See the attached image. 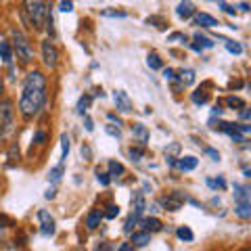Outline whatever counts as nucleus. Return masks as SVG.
I'll list each match as a JSON object with an SVG mask.
<instances>
[{"instance_id":"nucleus-1","label":"nucleus","mask_w":251,"mask_h":251,"mask_svg":"<svg viewBox=\"0 0 251 251\" xmlns=\"http://www.w3.org/2000/svg\"><path fill=\"white\" fill-rule=\"evenodd\" d=\"M46 103V77L42 72H29L25 82L21 86L19 97V111L25 120H31L42 111Z\"/></svg>"},{"instance_id":"nucleus-2","label":"nucleus","mask_w":251,"mask_h":251,"mask_svg":"<svg viewBox=\"0 0 251 251\" xmlns=\"http://www.w3.org/2000/svg\"><path fill=\"white\" fill-rule=\"evenodd\" d=\"M23 6H25L23 13L29 17V23L34 25V29H42L46 25L49 15H50L49 4H46V2H38V0H36V2H25Z\"/></svg>"},{"instance_id":"nucleus-3","label":"nucleus","mask_w":251,"mask_h":251,"mask_svg":"<svg viewBox=\"0 0 251 251\" xmlns=\"http://www.w3.org/2000/svg\"><path fill=\"white\" fill-rule=\"evenodd\" d=\"M11 34H13V46L11 49H15V52H17V59L21 63H29L31 57H34V52H31V46L27 42L25 34H23L21 29H13Z\"/></svg>"},{"instance_id":"nucleus-4","label":"nucleus","mask_w":251,"mask_h":251,"mask_svg":"<svg viewBox=\"0 0 251 251\" xmlns=\"http://www.w3.org/2000/svg\"><path fill=\"white\" fill-rule=\"evenodd\" d=\"M13 103L11 100H2L0 103V136H9L13 132Z\"/></svg>"},{"instance_id":"nucleus-5","label":"nucleus","mask_w":251,"mask_h":251,"mask_svg":"<svg viewBox=\"0 0 251 251\" xmlns=\"http://www.w3.org/2000/svg\"><path fill=\"white\" fill-rule=\"evenodd\" d=\"M42 59H44V65L49 69H54L59 65V52H57V49H54V44L50 40L42 42Z\"/></svg>"},{"instance_id":"nucleus-6","label":"nucleus","mask_w":251,"mask_h":251,"mask_svg":"<svg viewBox=\"0 0 251 251\" xmlns=\"http://www.w3.org/2000/svg\"><path fill=\"white\" fill-rule=\"evenodd\" d=\"M184 201H186V197L182 193H178V191H174L172 195H168L166 199H161V205L166 207L168 211H178L180 207L184 205Z\"/></svg>"},{"instance_id":"nucleus-7","label":"nucleus","mask_w":251,"mask_h":251,"mask_svg":"<svg viewBox=\"0 0 251 251\" xmlns=\"http://www.w3.org/2000/svg\"><path fill=\"white\" fill-rule=\"evenodd\" d=\"M38 220H40V230H42V234H46V237L54 234V220H52V216L49 214V211L40 209V211H38Z\"/></svg>"},{"instance_id":"nucleus-8","label":"nucleus","mask_w":251,"mask_h":251,"mask_svg":"<svg viewBox=\"0 0 251 251\" xmlns=\"http://www.w3.org/2000/svg\"><path fill=\"white\" fill-rule=\"evenodd\" d=\"M113 100H115V107L120 109V111H124V113H130L132 111V100H130V97L124 90H117Z\"/></svg>"},{"instance_id":"nucleus-9","label":"nucleus","mask_w":251,"mask_h":251,"mask_svg":"<svg viewBox=\"0 0 251 251\" xmlns=\"http://www.w3.org/2000/svg\"><path fill=\"white\" fill-rule=\"evenodd\" d=\"M132 136L136 138V143L140 147H145L149 143V130H147V126L143 124H136V126H132Z\"/></svg>"},{"instance_id":"nucleus-10","label":"nucleus","mask_w":251,"mask_h":251,"mask_svg":"<svg viewBox=\"0 0 251 251\" xmlns=\"http://www.w3.org/2000/svg\"><path fill=\"white\" fill-rule=\"evenodd\" d=\"M195 25H201V27H216V25H220V23H218L216 17H211V15L199 13V15H195Z\"/></svg>"},{"instance_id":"nucleus-11","label":"nucleus","mask_w":251,"mask_h":251,"mask_svg":"<svg viewBox=\"0 0 251 251\" xmlns=\"http://www.w3.org/2000/svg\"><path fill=\"white\" fill-rule=\"evenodd\" d=\"M147 243H151V232L140 230V232H134V234H132V241H130V245H132V247H145Z\"/></svg>"},{"instance_id":"nucleus-12","label":"nucleus","mask_w":251,"mask_h":251,"mask_svg":"<svg viewBox=\"0 0 251 251\" xmlns=\"http://www.w3.org/2000/svg\"><path fill=\"white\" fill-rule=\"evenodd\" d=\"M140 226L145 228V232H157V230L163 228L161 220H157V218H145V220H140Z\"/></svg>"},{"instance_id":"nucleus-13","label":"nucleus","mask_w":251,"mask_h":251,"mask_svg":"<svg viewBox=\"0 0 251 251\" xmlns=\"http://www.w3.org/2000/svg\"><path fill=\"white\" fill-rule=\"evenodd\" d=\"M234 201H237V203H251V199H249V186L234 184Z\"/></svg>"},{"instance_id":"nucleus-14","label":"nucleus","mask_w":251,"mask_h":251,"mask_svg":"<svg viewBox=\"0 0 251 251\" xmlns=\"http://www.w3.org/2000/svg\"><path fill=\"white\" fill-rule=\"evenodd\" d=\"M176 15L180 19H188V17H193L195 15V4L193 2H180L176 6Z\"/></svg>"},{"instance_id":"nucleus-15","label":"nucleus","mask_w":251,"mask_h":251,"mask_svg":"<svg viewBox=\"0 0 251 251\" xmlns=\"http://www.w3.org/2000/svg\"><path fill=\"white\" fill-rule=\"evenodd\" d=\"M176 166H178V170H182V172H191V170L197 168V157H193V155L182 157L180 161H176Z\"/></svg>"},{"instance_id":"nucleus-16","label":"nucleus","mask_w":251,"mask_h":251,"mask_svg":"<svg viewBox=\"0 0 251 251\" xmlns=\"http://www.w3.org/2000/svg\"><path fill=\"white\" fill-rule=\"evenodd\" d=\"M0 59H2L6 65L13 61V49H11V42L6 40H0Z\"/></svg>"},{"instance_id":"nucleus-17","label":"nucleus","mask_w":251,"mask_h":251,"mask_svg":"<svg viewBox=\"0 0 251 251\" xmlns=\"http://www.w3.org/2000/svg\"><path fill=\"white\" fill-rule=\"evenodd\" d=\"M234 211H237V216H239V218L249 220V218H251V203H237Z\"/></svg>"},{"instance_id":"nucleus-18","label":"nucleus","mask_w":251,"mask_h":251,"mask_svg":"<svg viewBox=\"0 0 251 251\" xmlns=\"http://www.w3.org/2000/svg\"><path fill=\"white\" fill-rule=\"evenodd\" d=\"M100 220H103V214H100L99 209L97 211H90L88 218H86V226H88V228H97Z\"/></svg>"},{"instance_id":"nucleus-19","label":"nucleus","mask_w":251,"mask_h":251,"mask_svg":"<svg viewBox=\"0 0 251 251\" xmlns=\"http://www.w3.org/2000/svg\"><path fill=\"white\" fill-rule=\"evenodd\" d=\"M180 82L184 86H191L195 82V72L193 69H180Z\"/></svg>"},{"instance_id":"nucleus-20","label":"nucleus","mask_w":251,"mask_h":251,"mask_svg":"<svg viewBox=\"0 0 251 251\" xmlns=\"http://www.w3.org/2000/svg\"><path fill=\"white\" fill-rule=\"evenodd\" d=\"M132 207H134V216H140L145 211V207H147V203H145V197L143 195H136V199L132 201Z\"/></svg>"},{"instance_id":"nucleus-21","label":"nucleus","mask_w":251,"mask_h":251,"mask_svg":"<svg viewBox=\"0 0 251 251\" xmlns=\"http://www.w3.org/2000/svg\"><path fill=\"white\" fill-rule=\"evenodd\" d=\"M147 65L151 67V69H161V59H159V54L157 52H149V57H147Z\"/></svg>"},{"instance_id":"nucleus-22","label":"nucleus","mask_w":251,"mask_h":251,"mask_svg":"<svg viewBox=\"0 0 251 251\" xmlns=\"http://www.w3.org/2000/svg\"><path fill=\"white\" fill-rule=\"evenodd\" d=\"M128 155H130L132 161H140V159H143V155H145V149L143 147H132L128 151Z\"/></svg>"},{"instance_id":"nucleus-23","label":"nucleus","mask_w":251,"mask_h":251,"mask_svg":"<svg viewBox=\"0 0 251 251\" xmlns=\"http://www.w3.org/2000/svg\"><path fill=\"white\" fill-rule=\"evenodd\" d=\"M124 174V166L117 161H109V176H120Z\"/></svg>"},{"instance_id":"nucleus-24","label":"nucleus","mask_w":251,"mask_h":251,"mask_svg":"<svg viewBox=\"0 0 251 251\" xmlns=\"http://www.w3.org/2000/svg\"><path fill=\"white\" fill-rule=\"evenodd\" d=\"M178 239H182V241H193L195 239V234L191 228H186V226H182V228H178Z\"/></svg>"},{"instance_id":"nucleus-25","label":"nucleus","mask_w":251,"mask_h":251,"mask_svg":"<svg viewBox=\"0 0 251 251\" xmlns=\"http://www.w3.org/2000/svg\"><path fill=\"white\" fill-rule=\"evenodd\" d=\"M61 176H63V163H59L57 168H52V170L49 172V178L52 180V182H59Z\"/></svg>"},{"instance_id":"nucleus-26","label":"nucleus","mask_w":251,"mask_h":251,"mask_svg":"<svg viewBox=\"0 0 251 251\" xmlns=\"http://www.w3.org/2000/svg\"><path fill=\"white\" fill-rule=\"evenodd\" d=\"M61 147H63V153H61V163H63V159H67V153H69V136L67 134H61Z\"/></svg>"},{"instance_id":"nucleus-27","label":"nucleus","mask_w":251,"mask_h":251,"mask_svg":"<svg viewBox=\"0 0 251 251\" xmlns=\"http://www.w3.org/2000/svg\"><path fill=\"white\" fill-rule=\"evenodd\" d=\"M226 49H228V52H234V54L243 52V46L239 42H234V40H226Z\"/></svg>"},{"instance_id":"nucleus-28","label":"nucleus","mask_w":251,"mask_h":251,"mask_svg":"<svg viewBox=\"0 0 251 251\" xmlns=\"http://www.w3.org/2000/svg\"><path fill=\"white\" fill-rule=\"evenodd\" d=\"M193 103L195 105H203V103H207V94L203 92V90H197L193 94Z\"/></svg>"},{"instance_id":"nucleus-29","label":"nucleus","mask_w":251,"mask_h":251,"mask_svg":"<svg viewBox=\"0 0 251 251\" xmlns=\"http://www.w3.org/2000/svg\"><path fill=\"white\" fill-rule=\"evenodd\" d=\"M88 105H90V97H82L80 100H77V113H86V109H88Z\"/></svg>"},{"instance_id":"nucleus-30","label":"nucleus","mask_w":251,"mask_h":251,"mask_svg":"<svg viewBox=\"0 0 251 251\" xmlns=\"http://www.w3.org/2000/svg\"><path fill=\"white\" fill-rule=\"evenodd\" d=\"M138 222V216H134V214H132L128 220H126V226H124V230L126 232H132V228H134V224Z\"/></svg>"},{"instance_id":"nucleus-31","label":"nucleus","mask_w":251,"mask_h":251,"mask_svg":"<svg viewBox=\"0 0 251 251\" xmlns=\"http://www.w3.org/2000/svg\"><path fill=\"white\" fill-rule=\"evenodd\" d=\"M117 214H120V207H117V205H109L107 211H105V218L107 220H113Z\"/></svg>"},{"instance_id":"nucleus-32","label":"nucleus","mask_w":251,"mask_h":251,"mask_svg":"<svg viewBox=\"0 0 251 251\" xmlns=\"http://www.w3.org/2000/svg\"><path fill=\"white\" fill-rule=\"evenodd\" d=\"M105 130H107V134H111L113 138H122V130L115 128V126H105Z\"/></svg>"},{"instance_id":"nucleus-33","label":"nucleus","mask_w":251,"mask_h":251,"mask_svg":"<svg viewBox=\"0 0 251 251\" xmlns=\"http://www.w3.org/2000/svg\"><path fill=\"white\" fill-rule=\"evenodd\" d=\"M97 178H99V182L103 184V186H109V182H111V178H109V174H103L100 170H97Z\"/></svg>"},{"instance_id":"nucleus-34","label":"nucleus","mask_w":251,"mask_h":251,"mask_svg":"<svg viewBox=\"0 0 251 251\" xmlns=\"http://www.w3.org/2000/svg\"><path fill=\"white\" fill-rule=\"evenodd\" d=\"M207 184H209L211 188H224V186H226L224 178H218V180H209V178H207Z\"/></svg>"},{"instance_id":"nucleus-35","label":"nucleus","mask_w":251,"mask_h":251,"mask_svg":"<svg viewBox=\"0 0 251 251\" xmlns=\"http://www.w3.org/2000/svg\"><path fill=\"white\" fill-rule=\"evenodd\" d=\"M226 103H228V107H245V103H243L241 99H237V97H228V100H226Z\"/></svg>"},{"instance_id":"nucleus-36","label":"nucleus","mask_w":251,"mask_h":251,"mask_svg":"<svg viewBox=\"0 0 251 251\" xmlns=\"http://www.w3.org/2000/svg\"><path fill=\"white\" fill-rule=\"evenodd\" d=\"M195 40H197V42H201V46H207V49H209V46H214V42H211L209 38L201 36V34H197V36H195Z\"/></svg>"},{"instance_id":"nucleus-37","label":"nucleus","mask_w":251,"mask_h":251,"mask_svg":"<svg viewBox=\"0 0 251 251\" xmlns=\"http://www.w3.org/2000/svg\"><path fill=\"white\" fill-rule=\"evenodd\" d=\"M218 6H220V9H222L224 13L234 15V6H232V4H228V2H218Z\"/></svg>"},{"instance_id":"nucleus-38","label":"nucleus","mask_w":251,"mask_h":251,"mask_svg":"<svg viewBox=\"0 0 251 251\" xmlns=\"http://www.w3.org/2000/svg\"><path fill=\"white\" fill-rule=\"evenodd\" d=\"M103 17H126L124 11H103Z\"/></svg>"},{"instance_id":"nucleus-39","label":"nucleus","mask_w":251,"mask_h":251,"mask_svg":"<svg viewBox=\"0 0 251 251\" xmlns=\"http://www.w3.org/2000/svg\"><path fill=\"white\" fill-rule=\"evenodd\" d=\"M59 9H61L63 13H72V11H74V2H61Z\"/></svg>"},{"instance_id":"nucleus-40","label":"nucleus","mask_w":251,"mask_h":251,"mask_svg":"<svg viewBox=\"0 0 251 251\" xmlns=\"http://www.w3.org/2000/svg\"><path fill=\"white\" fill-rule=\"evenodd\" d=\"M205 153H207L214 161H218V159H220V153H218V151H214V149H205Z\"/></svg>"},{"instance_id":"nucleus-41","label":"nucleus","mask_w":251,"mask_h":251,"mask_svg":"<svg viewBox=\"0 0 251 251\" xmlns=\"http://www.w3.org/2000/svg\"><path fill=\"white\" fill-rule=\"evenodd\" d=\"M163 77H166V80H174V69H163Z\"/></svg>"},{"instance_id":"nucleus-42","label":"nucleus","mask_w":251,"mask_h":251,"mask_svg":"<svg viewBox=\"0 0 251 251\" xmlns=\"http://www.w3.org/2000/svg\"><path fill=\"white\" fill-rule=\"evenodd\" d=\"M249 117H251V113H249V109H247V107H243V109H241V120H245V122H247V120H249Z\"/></svg>"},{"instance_id":"nucleus-43","label":"nucleus","mask_w":251,"mask_h":251,"mask_svg":"<svg viewBox=\"0 0 251 251\" xmlns=\"http://www.w3.org/2000/svg\"><path fill=\"white\" fill-rule=\"evenodd\" d=\"M178 149H180V145H178V143H174L170 149H166V153H178Z\"/></svg>"},{"instance_id":"nucleus-44","label":"nucleus","mask_w":251,"mask_h":251,"mask_svg":"<svg viewBox=\"0 0 251 251\" xmlns=\"http://www.w3.org/2000/svg\"><path fill=\"white\" fill-rule=\"evenodd\" d=\"M117 251H134V247H132L130 243H124V245H122L120 249H117Z\"/></svg>"},{"instance_id":"nucleus-45","label":"nucleus","mask_w":251,"mask_h":251,"mask_svg":"<svg viewBox=\"0 0 251 251\" xmlns=\"http://www.w3.org/2000/svg\"><path fill=\"white\" fill-rule=\"evenodd\" d=\"M54 193H57V191H54V186H52V188H49V191H46L44 197H46V199H54Z\"/></svg>"},{"instance_id":"nucleus-46","label":"nucleus","mask_w":251,"mask_h":251,"mask_svg":"<svg viewBox=\"0 0 251 251\" xmlns=\"http://www.w3.org/2000/svg\"><path fill=\"white\" fill-rule=\"evenodd\" d=\"M84 122H86V130H88V132H92V130H94V126H92V120H90V117H86Z\"/></svg>"},{"instance_id":"nucleus-47","label":"nucleus","mask_w":251,"mask_h":251,"mask_svg":"<svg viewBox=\"0 0 251 251\" xmlns=\"http://www.w3.org/2000/svg\"><path fill=\"white\" fill-rule=\"evenodd\" d=\"M44 138H46V134H44V132H38V134H36V143H42Z\"/></svg>"},{"instance_id":"nucleus-48","label":"nucleus","mask_w":251,"mask_h":251,"mask_svg":"<svg viewBox=\"0 0 251 251\" xmlns=\"http://www.w3.org/2000/svg\"><path fill=\"white\" fill-rule=\"evenodd\" d=\"M239 9H241V11H249V4H247V2H241Z\"/></svg>"},{"instance_id":"nucleus-49","label":"nucleus","mask_w":251,"mask_h":251,"mask_svg":"<svg viewBox=\"0 0 251 251\" xmlns=\"http://www.w3.org/2000/svg\"><path fill=\"white\" fill-rule=\"evenodd\" d=\"M82 155H86V157H90V149H88V147H82Z\"/></svg>"},{"instance_id":"nucleus-50","label":"nucleus","mask_w":251,"mask_h":251,"mask_svg":"<svg viewBox=\"0 0 251 251\" xmlns=\"http://www.w3.org/2000/svg\"><path fill=\"white\" fill-rule=\"evenodd\" d=\"M211 113H214V115H220V113H222V109H220V107L216 105V107H214V111H211Z\"/></svg>"},{"instance_id":"nucleus-51","label":"nucleus","mask_w":251,"mask_h":251,"mask_svg":"<svg viewBox=\"0 0 251 251\" xmlns=\"http://www.w3.org/2000/svg\"><path fill=\"white\" fill-rule=\"evenodd\" d=\"M99 251H113V249H111V247H109V245H103V247H100Z\"/></svg>"},{"instance_id":"nucleus-52","label":"nucleus","mask_w":251,"mask_h":251,"mask_svg":"<svg viewBox=\"0 0 251 251\" xmlns=\"http://www.w3.org/2000/svg\"><path fill=\"white\" fill-rule=\"evenodd\" d=\"M2 90H4V84H2V80H0V97H2Z\"/></svg>"},{"instance_id":"nucleus-53","label":"nucleus","mask_w":251,"mask_h":251,"mask_svg":"<svg viewBox=\"0 0 251 251\" xmlns=\"http://www.w3.org/2000/svg\"><path fill=\"white\" fill-rule=\"evenodd\" d=\"M241 251H251V249H249V247H243V249H241Z\"/></svg>"},{"instance_id":"nucleus-54","label":"nucleus","mask_w":251,"mask_h":251,"mask_svg":"<svg viewBox=\"0 0 251 251\" xmlns=\"http://www.w3.org/2000/svg\"><path fill=\"white\" fill-rule=\"evenodd\" d=\"M0 228H2V224H0Z\"/></svg>"}]
</instances>
